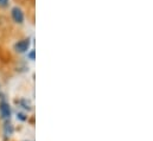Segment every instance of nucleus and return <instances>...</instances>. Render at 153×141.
Listing matches in <instances>:
<instances>
[{
  "mask_svg": "<svg viewBox=\"0 0 153 141\" xmlns=\"http://www.w3.org/2000/svg\"><path fill=\"white\" fill-rule=\"evenodd\" d=\"M8 5V0H0V6H7Z\"/></svg>",
  "mask_w": 153,
  "mask_h": 141,
  "instance_id": "5",
  "label": "nucleus"
},
{
  "mask_svg": "<svg viewBox=\"0 0 153 141\" xmlns=\"http://www.w3.org/2000/svg\"><path fill=\"white\" fill-rule=\"evenodd\" d=\"M0 113H1L2 117H5V119L10 117L11 110H10V106H8L6 102H1V103H0Z\"/></svg>",
  "mask_w": 153,
  "mask_h": 141,
  "instance_id": "3",
  "label": "nucleus"
},
{
  "mask_svg": "<svg viewBox=\"0 0 153 141\" xmlns=\"http://www.w3.org/2000/svg\"><path fill=\"white\" fill-rule=\"evenodd\" d=\"M27 57H29L31 61H33V59H35V50H31V51L27 53Z\"/></svg>",
  "mask_w": 153,
  "mask_h": 141,
  "instance_id": "4",
  "label": "nucleus"
},
{
  "mask_svg": "<svg viewBox=\"0 0 153 141\" xmlns=\"http://www.w3.org/2000/svg\"><path fill=\"white\" fill-rule=\"evenodd\" d=\"M18 116H19V119H20V120H23V121L26 119V117H25V115H23V114H18Z\"/></svg>",
  "mask_w": 153,
  "mask_h": 141,
  "instance_id": "6",
  "label": "nucleus"
},
{
  "mask_svg": "<svg viewBox=\"0 0 153 141\" xmlns=\"http://www.w3.org/2000/svg\"><path fill=\"white\" fill-rule=\"evenodd\" d=\"M12 18L16 23L22 24L24 22V13L19 7H13L12 8Z\"/></svg>",
  "mask_w": 153,
  "mask_h": 141,
  "instance_id": "1",
  "label": "nucleus"
},
{
  "mask_svg": "<svg viewBox=\"0 0 153 141\" xmlns=\"http://www.w3.org/2000/svg\"><path fill=\"white\" fill-rule=\"evenodd\" d=\"M29 46H30V40H29V39H24V40L18 42V43L16 44L14 49H16L17 52L23 53V52H26V51L29 50Z\"/></svg>",
  "mask_w": 153,
  "mask_h": 141,
  "instance_id": "2",
  "label": "nucleus"
}]
</instances>
